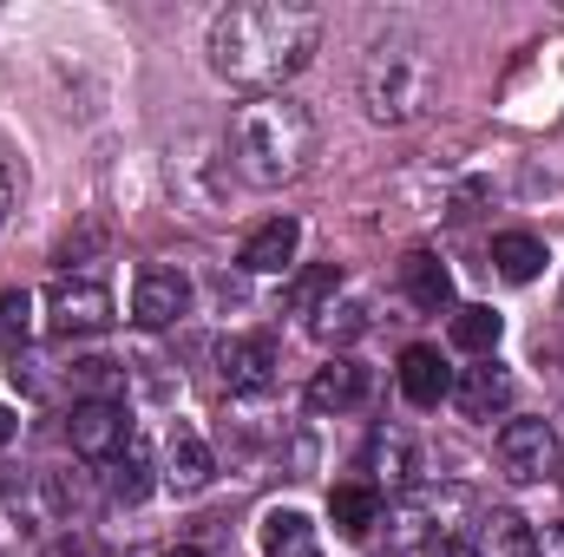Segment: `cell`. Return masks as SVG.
Instances as JSON below:
<instances>
[{
    "label": "cell",
    "instance_id": "1",
    "mask_svg": "<svg viewBox=\"0 0 564 557\" xmlns=\"http://www.w3.org/2000/svg\"><path fill=\"white\" fill-rule=\"evenodd\" d=\"M322 46V13L302 0H237L210 20V73L224 86H243L257 99L282 92Z\"/></svg>",
    "mask_w": 564,
    "mask_h": 557
},
{
    "label": "cell",
    "instance_id": "2",
    "mask_svg": "<svg viewBox=\"0 0 564 557\" xmlns=\"http://www.w3.org/2000/svg\"><path fill=\"white\" fill-rule=\"evenodd\" d=\"M230 164L250 190H282L295 177H308L315 151H322V132H315V112L289 92H270V99H250L237 106L230 119Z\"/></svg>",
    "mask_w": 564,
    "mask_h": 557
},
{
    "label": "cell",
    "instance_id": "3",
    "mask_svg": "<svg viewBox=\"0 0 564 557\" xmlns=\"http://www.w3.org/2000/svg\"><path fill=\"white\" fill-rule=\"evenodd\" d=\"M440 99V59L414 33H388L361 59V106L375 125H414Z\"/></svg>",
    "mask_w": 564,
    "mask_h": 557
},
{
    "label": "cell",
    "instance_id": "4",
    "mask_svg": "<svg viewBox=\"0 0 564 557\" xmlns=\"http://www.w3.org/2000/svg\"><path fill=\"white\" fill-rule=\"evenodd\" d=\"M230 144L217 132H184V139L164 151V184H171V204L197 223H217L230 210Z\"/></svg>",
    "mask_w": 564,
    "mask_h": 557
},
{
    "label": "cell",
    "instance_id": "5",
    "mask_svg": "<svg viewBox=\"0 0 564 557\" xmlns=\"http://www.w3.org/2000/svg\"><path fill=\"white\" fill-rule=\"evenodd\" d=\"M112 288L99 276H59L46 288V328L53 335H106L112 328Z\"/></svg>",
    "mask_w": 564,
    "mask_h": 557
},
{
    "label": "cell",
    "instance_id": "6",
    "mask_svg": "<svg viewBox=\"0 0 564 557\" xmlns=\"http://www.w3.org/2000/svg\"><path fill=\"white\" fill-rule=\"evenodd\" d=\"M558 466V433L552 419H506L499 426V472L512 485H539Z\"/></svg>",
    "mask_w": 564,
    "mask_h": 557
},
{
    "label": "cell",
    "instance_id": "7",
    "mask_svg": "<svg viewBox=\"0 0 564 557\" xmlns=\"http://www.w3.org/2000/svg\"><path fill=\"white\" fill-rule=\"evenodd\" d=\"M191 315V276L171 270V263H144L132 282V321L139 328H171Z\"/></svg>",
    "mask_w": 564,
    "mask_h": 557
},
{
    "label": "cell",
    "instance_id": "8",
    "mask_svg": "<svg viewBox=\"0 0 564 557\" xmlns=\"http://www.w3.org/2000/svg\"><path fill=\"white\" fill-rule=\"evenodd\" d=\"M158 472H164V492H177V499H197V492L217 479V459H210L204 433L177 419V426L164 433V459H158Z\"/></svg>",
    "mask_w": 564,
    "mask_h": 557
},
{
    "label": "cell",
    "instance_id": "9",
    "mask_svg": "<svg viewBox=\"0 0 564 557\" xmlns=\"http://www.w3.org/2000/svg\"><path fill=\"white\" fill-rule=\"evenodd\" d=\"M66 439H73L79 459H112V452L132 439V419H126L119 401H79L73 419H66Z\"/></svg>",
    "mask_w": 564,
    "mask_h": 557
},
{
    "label": "cell",
    "instance_id": "10",
    "mask_svg": "<svg viewBox=\"0 0 564 557\" xmlns=\"http://www.w3.org/2000/svg\"><path fill=\"white\" fill-rule=\"evenodd\" d=\"M224 361V387L230 394H270L276 387V341L270 335H230L217 348Z\"/></svg>",
    "mask_w": 564,
    "mask_h": 557
},
{
    "label": "cell",
    "instance_id": "11",
    "mask_svg": "<svg viewBox=\"0 0 564 557\" xmlns=\"http://www.w3.org/2000/svg\"><path fill=\"white\" fill-rule=\"evenodd\" d=\"M453 407L466 419H492L512 407V374L486 354V361H473V368H459V381H453V394H446Z\"/></svg>",
    "mask_w": 564,
    "mask_h": 557
},
{
    "label": "cell",
    "instance_id": "12",
    "mask_svg": "<svg viewBox=\"0 0 564 557\" xmlns=\"http://www.w3.org/2000/svg\"><path fill=\"white\" fill-rule=\"evenodd\" d=\"M368 368L355 361V354H335L328 368H315V381H308V407L315 414H355L361 401H368Z\"/></svg>",
    "mask_w": 564,
    "mask_h": 557
},
{
    "label": "cell",
    "instance_id": "13",
    "mask_svg": "<svg viewBox=\"0 0 564 557\" xmlns=\"http://www.w3.org/2000/svg\"><path fill=\"white\" fill-rule=\"evenodd\" d=\"M295 250H302V223H295V217H270V223H257V230L243 237L237 263H243L250 276H282V270L295 263Z\"/></svg>",
    "mask_w": 564,
    "mask_h": 557
},
{
    "label": "cell",
    "instance_id": "14",
    "mask_svg": "<svg viewBox=\"0 0 564 557\" xmlns=\"http://www.w3.org/2000/svg\"><path fill=\"white\" fill-rule=\"evenodd\" d=\"M401 288H408V302L426 308V315L453 308V270H446L433 250H408V256H401Z\"/></svg>",
    "mask_w": 564,
    "mask_h": 557
},
{
    "label": "cell",
    "instance_id": "15",
    "mask_svg": "<svg viewBox=\"0 0 564 557\" xmlns=\"http://www.w3.org/2000/svg\"><path fill=\"white\" fill-rule=\"evenodd\" d=\"M257 545H263V557H322V538H315L308 512H295V505L263 512V525H257Z\"/></svg>",
    "mask_w": 564,
    "mask_h": 557
},
{
    "label": "cell",
    "instance_id": "16",
    "mask_svg": "<svg viewBox=\"0 0 564 557\" xmlns=\"http://www.w3.org/2000/svg\"><path fill=\"white\" fill-rule=\"evenodd\" d=\"M401 394H408L414 407H440V401L453 394V368L440 361V348H408V354H401Z\"/></svg>",
    "mask_w": 564,
    "mask_h": 557
},
{
    "label": "cell",
    "instance_id": "17",
    "mask_svg": "<svg viewBox=\"0 0 564 557\" xmlns=\"http://www.w3.org/2000/svg\"><path fill=\"white\" fill-rule=\"evenodd\" d=\"M328 518H335L341 538H368V532L381 525V492H375L368 479H348V485L328 492Z\"/></svg>",
    "mask_w": 564,
    "mask_h": 557
},
{
    "label": "cell",
    "instance_id": "18",
    "mask_svg": "<svg viewBox=\"0 0 564 557\" xmlns=\"http://www.w3.org/2000/svg\"><path fill=\"white\" fill-rule=\"evenodd\" d=\"M545 243L532 237V230H506V237H492V270L506 282H539L545 276Z\"/></svg>",
    "mask_w": 564,
    "mask_h": 557
},
{
    "label": "cell",
    "instance_id": "19",
    "mask_svg": "<svg viewBox=\"0 0 564 557\" xmlns=\"http://www.w3.org/2000/svg\"><path fill=\"white\" fill-rule=\"evenodd\" d=\"M446 335H453V348L459 354H473V361H486L492 348H499V335H506V321L486 308V302H466V308H453V321H446Z\"/></svg>",
    "mask_w": 564,
    "mask_h": 557
},
{
    "label": "cell",
    "instance_id": "20",
    "mask_svg": "<svg viewBox=\"0 0 564 557\" xmlns=\"http://www.w3.org/2000/svg\"><path fill=\"white\" fill-rule=\"evenodd\" d=\"M106 466H112V492H119L126 505H139L144 492H151V472H158V466H151V446H144L139 426H132V439H126Z\"/></svg>",
    "mask_w": 564,
    "mask_h": 557
},
{
    "label": "cell",
    "instance_id": "21",
    "mask_svg": "<svg viewBox=\"0 0 564 557\" xmlns=\"http://www.w3.org/2000/svg\"><path fill=\"white\" fill-rule=\"evenodd\" d=\"M368 328V302L361 295H341V302H322L315 308V335L322 341H355Z\"/></svg>",
    "mask_w": 564,
    "mask_h": 557
},
{
    "label": "cell",
    "instance_id": "22",
    "mask_svg": "<svg viewBox=\"0 0 564 557\" xmlns=\"http://www.w3.org/2000/svg\"><path fill=\"white\" fill-rule=\"evenodd\" d=\"M486 538H492L499 557H539V538H532V525H525L519 512H492V518H486Z\"/></svg>",
    "mask_w": 564,
    "mask_h": 557
},
{
    "label": "cell",
    "instance_id": "23",
    "mask_svg": "<svg viewBox=\"0 0 564 557\" xmlns=\"http://www.w3.org/2000/svg\"><path fill=\"white\" fill-rule=\"evenodd\" d=\"M335 295H341V270H335V263H322V270L295 276V288H289V308L315 315V308H322V302H335Z\"/></svg>",
    "mask_w": 564,
    "mask_h": 557
},
{
    "label": "cell",
    "instance_id": "24",
    "mask_svg": "<svg viewBox=\"0 0 564 557\" xmlns=\"http://www.w3.org/2000/svg\"><path fill=\"white\" fill-rule=\"evenodd\" d=\"M26 335H33V295L0 288V348H20Z\"/></svg>",
    "mask_w": 564,
    "mask_h": 557
},
{
    "label": "cell",
    "instance_id": "25",
    "mask_svg": "<svg viewBox=\"0 0 564 557\" xmlns=\"http://www.w3.org/2000/svg\"><path fill=\"white\" fill-rule=\"evenodd\" d=\"M375 466H381V472H388L394 485H408V479H414V472H408V466H414V452H408V439H401V433H388V439H375Z\"/></svg>",
    "mask_w": 564,
    "mask_h": 557
},
{
    "label": "cell",
    "instance_id": "26",
    "mask_svg": "<svg viewBox=\"0 0 564 557\" xmlns=\"http://www.w3.org/2000/svg\"><path fill=\"white\" fill-rule=\"evenodd\" d=\"M426 557H479V551H473V545H459V538H440Z\"/></svg>",
    "mask_w": 564,
    "mask_h": 557
},
{
    "label": "cell",
    "instance_id": "27",
    "mask_svg": "<svg viewBox=\"0 0 564 557\" xmlns=\"http://www.w3.org/2000/svg\"><path fill=\"white\" fill-rule=\"evenodd\" d=\"M539 557H564V525H552V532L539 538Z\"/></svg>",
    "mask_w": 564,
    "mask_h": 557
},
{
    "label": "cell",
    "instance_id": "28",
    "mask_svg": "<svg viewBox=\"0 0 564 557\" xmlns=\"http://www.w3.org/2000/svg\"><path fill=\"white\" fill-rule=\"evenodd\" d=\"M13 433H20V419H13V407L0 401V446H13Z\"/></svg>",
    "mask_w": 564,
    "mask_h": 557
},
{
    "label": "cell",
    "instance_id": "29",
    "mask_svg": "<svg viewBox=\"0 0 564 557\" xmlns=\"http://www.w3.org/2000/svg\"><path fill=\"white\" fill-rule=\"evenodd\" d=\"M7 210H13V177H7V164H0V223H7Z\"/></svg>",
    "mask_w": 564,
    "mask_h": 557
},
{
    "label": "cell",
    "instance_id": "30",
    "mask_svg": "<svg viewBox=\"0 0 564 557\" xmlns=\"http://www.w3.org/2000/svg\"><path fill=\"white\" fill-rule=\"evenodd\" d=\"M164 557H197V551H191V545H177V551H164Z\"/></svg>",
    "mask_w": 564,
    "mask_h": 557
}]
</instances>
